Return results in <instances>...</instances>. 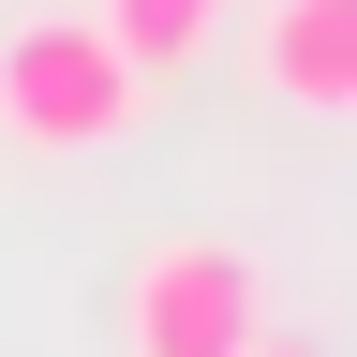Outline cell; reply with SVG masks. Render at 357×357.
<instances>
[{"instance_id": "cell-1", "label": "cell", "mask_w": 357, "mask_h": 357, "mask_svg": "<svg viewBox=\"0 0 357 357\" xmlns=\"http://www.w3.org/2000/svg\"><path fill=\"white\" fill-rule=\"evenodd\" d=\"M149 119V75L105 45V15H15L0 30V134L45 164H75V149H119V134Z\"/></svg>"}, {"instance_id": "cell-2", "label": "cell", "mask_w": 357, "mask_h": 357, "mask_svg": "<svg viewBox=\"0 0 357 357\" xmlns=\"http://www.w3.org/2000/svg\"><path fill=\"white\" fill-rule=\"evenodd\" d=\"M268 342V268L238 238H149L119 268V357H253Z\"/></svg>"}, {"instance_id": "cell-3", "label": "cell", "mask_w": 357, "mask_h": 357, "mask_svg": "<svg viewBox=\"0 0 357 357\" xmlns=\"http://www.w3.org/2000/svg\"><path fill=\"white\" fill-rule=\"evenodd\" d=\"M253 89L298 119H357V0H253Z\"/></svg>"}, {"instance_id": "cell-4", "label": "cell", "mask_w": 357, "mask_h": 357, "mask_svg": "<svg viewBox=\"0 0 357 357\" xmlns=\"http://www.w3.org/2000/svg\"><path fill=\"white\" fill-rule=\"evenodd\" d=\"M105 45L164 89V75H194L208 45H223V0H105Z\"/></svg>"}]
</instances>
